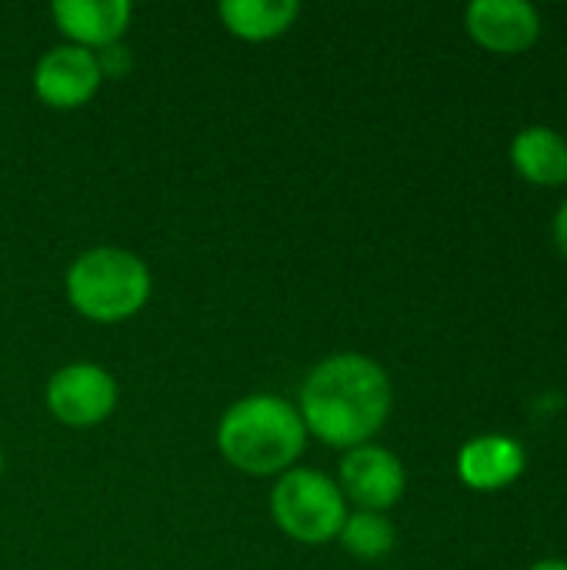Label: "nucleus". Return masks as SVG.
<instances>
[{
    "label": "nucleus",
    "mask_w": 567,
    "mask_h": 570,
    "mask_svg": "<svg viewBox=\"0 0 567 570\" xmlns=\"http://www.w3.org/2000/svg\"><path fill=\"white\" fill-rule=\"evenodd\" d=\"M531 570H567V561H558V558H548V561H538Z\"/></svg>",
    "instance_id": "dca6fc26"
},
{
    "label": "nucleus",
    "mask_w": 567,
    "mask_h": 570,
    "mask_svg": "<svg viewBox=\"0 0 567 570\" xmlns=\"http://www.w3.org/2000/svg\"><path fill=\"white\" fill-rule=\"evenodd\" d=\"M307 428L297 407L277 394H251L227 407L217 428V448L244 474L267 478L291 471L304 454Z\"/></svg>",
    "instance_id": "f03ea898"
},
{
    "label": "nucleus",
    "mask_w": 567,
    "mask_h": 570,
    "mask_svg": "<svg viewBox=\"0 0 567 570\" xmlns=\"http://www.w3.org/2000/svg\"><path fill=\"white\" fill-rule=\"evenodd\" d=\"M341 548L348 554H354L358 561H381L394 551V524L384 518V514H374V511H354L348 514L341 534H338Z\"/></svg>",
    "instance_id": "ddd939ff"
},
{
    "label": "nucleus",
    "mask_w": 567,
    "mask_h": 570,
    "mask_svg": "<svg viewBox=\"0 0 567 570\" xmlns=\"http://www.w3.org/2000/svg\"><path fill=\"white\" fill-rule=\"evenodd\" d=\"M50 17L77 47L90 50V47L120 43L130 23V3L127 0H57L50 7Z\"/></svg>",
    "instance_id": "9d476101"
},
{
    "label": "nucleus",
    "mask_w": 567,
    "mask_h": 570,
    "mask_svg": "<svg viewBox=\"0 0 567 570\" xmlns=\"http://www.w3.org/2000/svg\"><path fill=\"white\" fill-rule=\"evenodd\" d=\"M391 404V377L378 361L364 354H334L307 374L297 414L307 434L351 451L384 428Z\"/></svg>",
    "instance_id": "f257e3e1"
},
{
    "label": "nucleus",
    "mask_w": 567,
    "mask_h": 570,
    "mask_svg": "<svg viewBox=\"0 0 567 570\" xmlns=\"http://www.w3.org/2000/svg\"><path fill=\"white\" fill-rule=\"evenodd\" d=\"M525 471V448L505 434H485L461 448L458 454V478L471 491H501L515 484Z\"/></svg>",
    "instance_id": "1a4fd4ad"
},
{
    "label": "nucleus",
    "mask_w": 567,
    "mask_h": 570,
    "mask_svg": "<svg viewBox=\"0 0 567 570\" xmlns=\"http://www.w3.org/2000/svg\"><path fill=\"white\" fill-rule=\"evenodd\" d=\"M511 167L535 187H565L567 140L545 124H531L511 140Z\"/></svg>",
    "instance_id": "9b49d317"
},
{
    "label": "nucleus",
    "mask_w": 567,
    "mask_h": 570,
    "mask_svg": "<svg viewBox=\"0 0 567 570\" xmlns=\"http://www.w3.org/2000/svg\"><path fill=\"white\" fill-rule=\"evenodd\" d=\"M465 27L491 53H525L541 33V13L528 0H475L465 10Z\"/></svg>",
    "instance_id": "6e6552de"
},
{
    "label": "nucleus",
    "mask_w": 567,
    "mask_h": 570,
    "mask_svg": "<svg viewBox=\"0 0 567 570\" xmlns=\"http://www.w3.org/2000/svg\"><path fill=\"white\" fill-rule=\"evenodd\" d=\"M297 17H301L297 0H224L221 3L224 27L234 37L251 40V43L281 37L284 30H291Z\"/></svg>",
    "instance_id": "f8f14e48"
},
{
    "label": "nucleus",
    "mask_w": 567,
    "mask_h": 570,
    "mask_svg": "<svg viewBox=\"0 0 567 570\" xmlns=\"http://www.w3.org/2000/svg\"><path fill=\"white\" fill-rule=\"evenodd\" d=\"M271 514L291 541L328 544L338 541L348 521V501L328 474L314 468H291L271 491Z\"/></svg>",
    "instance_id": "20e7f679"
},
{
    "label": "nucleus",
    "mask_w": 567,
    "mask_h": 570,
    "mask_svg": "<svg viewBox=\"0 0 567 570\" xmlns=\"http://www.w3.org/2000/svg\"><path fill=\"white\" fill-rule=\"evenodd\" d=\"M551 234H555L558 250L567 257V200L558 207V214H555V227H551Z\"/></svg>",
    "instance_id": "2eb2a0df"
},
{
    "label": "nucleus",
    "mask_w": 567,
    "mask_h": 570,
    "mask_svg": "<svg viewBox=\"0 0 567 570\" xmlns=\"http://www.w3.org/2000/svg\"><path fill=\"white\" fill-rule=\"evenodd\" d=\"M70 307L94 324H120L150 297L147 264L120 247L84 250L67 271Z\"/></svg>",
    "instance_id": "7ed1b4c3"
},
{
    "label": "nucleus",
    "mask_w": 567,
    "mask_h": 570,
    "mask_svg": "<svg viewBox=\"0 0 567 570\" xmlns=\"http://www.w3.org/2000/svg\"><path fill=\"white\" fill-rule=\"evenodd\" d=\"M338 488H341L344 501H354L361 511L384 514L388 508H394L404 498L408 474H404V464L388 448L361 444L344 454Z\"/></svg>",
    "instance_id": "423d86ee"
},
{
    "label": "nucleus",
    "mask_w": 567,
    "mask_h": 570,
    "mask_svg": "<svg viewBox=\"0 0 567 570\" xmlns=\"http://www.w3.org/2000/svg\"><path fill=\"white\" fill-rule=\"evenodd\" d=\"M0 474H3V451H0Z\"/></svg>",
    "instance_id": "f3484780"
},
{
    "label": "nucleus",
    "mask_w": 567,
    "mask_h": 570,
    "mask_svg": "<svg viewBox=\"0 0 567 570\" xmlns=\"http://www.w3.org/2000/svg\"><path fill=\"white\" fill-rule=\"evenodd\" d=\"M117 407V381L100 364H67L47 381V411L67 428H94Z\"/></svg>",
    "instance_id": "39448f33"
},
{
    "label": "nucleus",
    "mask_w": 567,
    "mask_h": 570,
    "mask_svg": "<svg viewBox=\"0 0 567 570\" xmlns=\"http://www.w3.org/2000/svg\"><path fill=\"white\" fill-rule=\"evenodd\" d=\"M100 80H104V73H100L97 53L87 47H77V43L50 47L33 67L37 97L57 110L84 107L97 94Z\"/></svg>",
    "instance_id": "0eeeda50"
},
{
    "label": "nucleus",
    "mask_w": 567,
    "mask_h": 570,
    "mask_svg": "<svg viewBox=\"0 0 567 570\" xmlns=\"http://www.w3.org/2000/svg\"><path fill=\"white\" fill-rule=\"evenodd\" d=\"M97 63H100V73L120 77V73H127V67H130V53H127V47L110 43V47H104V53L97 57Z\"/></svg>",
    "instance_id": "4468645a"
}]
</instances>
